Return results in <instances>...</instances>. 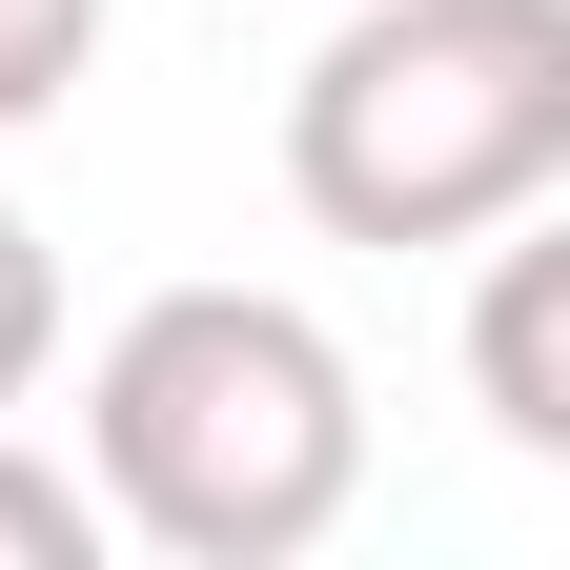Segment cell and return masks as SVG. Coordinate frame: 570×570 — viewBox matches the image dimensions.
Returning <instances> with one entry per match:
<instances>
[{
	"label": "cell",
	"instance_id": "1",
	"mask_svg": "<svg viewBox=\"0 0 570 570\" xmlns=\"http://www.w3.org/2000/svg\"><path fill=\"white\" fill-rule=\"evenodd\" d=\"M82 489L164 570H306L367 489V387L285 285H164L82 367Z\"/></svg>",
	"mask_w": 570,
	"mask_h": 570
},
{
	"label": "cell",
	"instance_id": "2",
	"mask_svg": "<svg viewBox=\"0 0 570 570\" xmlns=\"http://www.w3.org/2000/svg\"><path fill=\"white\" fill-rule=\"evenodd\" d=\"M570 184V0H346L285 82V204L326 245H489Z\"/></svg>",
	"mask_w": 570,
	"mask_h": 570
},
{
	"label": "cell",
	"instance_id": "3",
	"mask_svg": "<svg viewBox=\"0 0 570 570\" xmlns=\"http://www.w3.org/2000/svg\"><path fill=\"white\" fill-rule=\"evenodd\" d=\"M550 204H510L489 225V306H469V387H489V428H510L530 469H570V245H530Z\"/></svg>",
	"mask_w": 570,
	"mask_h": 570
},
{
	"label": "cell",
	"instance_id": "4",
	"mask_svg": "<svg viewBox=\"0 0 570 570\" xmlns=\"http://www.w3.org/2000/svg\"><path fill=\"white\" fill-rule=\"evenodd\" d=\"M82 61H102V0H0V142L82 102Z\"/></svg>",
	"mask_w": 570,
	"mask_h": 570
},
{
	"label": "cell",
	"instance_id": "5",
	"mask_svg": "<svg viewBox=\"0 0 570 570\" xmlns=\"http://www.w3.org/2000/svg\"><path fill=\"white\" fill-rule=\"evenodd\" d=\"M82 550H102V489L41 469L21 428H0V570H82Z\"/></svg>",
	"mask_w": 570,
	"mask_h": 570
},
{
	"label": "cell",
	"instance_id": "6",
	"mask_svg": "<svg viewBox=\"0 0 570 570\" xmlns=\"http://www.w3.org/2000/svg\"><path fill=\"white\" fill-rule=\"evenodd\" d=\"M61 367V265H41V225H21V204H0V407H21Z\"/></svg>",
	"mask_w": 570,
	"mask_h": 570
}]
</instances>
